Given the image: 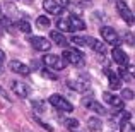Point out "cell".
Returning <instances> with one entry per match:
<instances>
[{"label": "cell", "instance_id": "obj_35", "mask_svg": "<svg viewBox=\"0 0 135 132\" xmlns=\"http://www.w3.org/2000/svg\"><path fill=\"white\" fill-rule=\"evenodd\" d=\"M27 2H33V0H27Z\"/></svg>", "mask_w": 135, "mask_h": 132}, {"label": "cell", "instance_id": "obj_12", "mask_svg": "<svg viewBox=\"0 0 135 132\" xmlns=\"http://www.w3.org/2000/svg\"><path fill=\"white\" fill-rule=\"evenodd\" d=\"M84 105H86L89 110H92V112H96L98 115H106V108L101 105V103L94 101L92 98H86V99H84Z\"/></svg>", "mask_w": 135, "mask_h": 132}, {"label": "cell", "instance_id": "obj_16", "mask_svg": "<svg viewBox=\"0 0 135 132\" xmlns=\"http://www.w3.org/2000/svg\"><path fill=\"white\" fill-rule=\"evenodd\" d=\"M50 38H51V41L55 45H58V46H62V48H65L67 45H69V41H67V38L63 36L60 31H51L50 33Z\"/></svg>", "mask_w": 135, "mask_h": 132}, {"label": "cell", "instance_id": "obj_30", "mask_svg": "<svg viewBox=\"0 0 135 132\" xmlns=\"http://www.w3.org/2000/svg\"><path fill=\"white\" fill-rule=\"evenodd\" d=\"M123 38L127 40V43H128V45H133V38H132V33H130V31H128V33H125V36H123Z\"/></svg>", "mask_w": 135, "mask_h": 132}, {"label": "cell", "instance_id": "obj_18", "mask_svg": "<svg viewBox=\"0 0 135 132\" xmlns=\"http://www.w3.org/2000/svg\"><path fill=\"white\" fill-rule=\"evenodd\" d=\"M101 127H103V122L98 117H91V119L87 120V129L89 130H101Z\"/></svg>", "mask_w": 135, "mask_h": 132}, {"label": "cell", "instance_id": "obj_29", "mask_svg": "<svg viewBox=\"0 0 135 132\" xmlns=\"http://www.w3.org/2000/svg\"><path fill=\"white\" fill-rule=\"evenodd\" d=\"M41 76L48 77V79H53V81L56 79V76H55V74H50V70H48V69H43V70H41Z\"/></svg>", "mask_w": 135, "mask_h": 132}, {"label": "cell", "instance_id": "obj_2", "mask_svg": "<svg viewBox=\"0 0 135 132\" xmlns=\"http://www.w3.org/2000/svg\"><path fill=\"white\" fill-rule=\"evenodd\" d=\"M62 58L65 60L67 63H72V65L79 67V65H84V55L79 52V50H74V48H65L62 53Z\"/></svg>", "mask_w": 135, "mask_h": 132}, {"label": "cell", "instance_id": "obj_10", "mask_svg": "<svg viewBox=\"0 0 135 132\" xmlns=\"http://www.w3.org/2000/svg\"><path fill=\"white\" fill-rule=\"evenodd\" d=\"M104 74H106V77L109 79V88H111V89H120V88H122V79L118 77V74H116L115 70H111L109 67H106Z\"/></svg>", "mask_w": 135, "mask_h": 132}, {"label": "cell", "instance_id": "obj_17", "mask_svg": "<svg viewBox=\"0 0 135 132\" xmlns=\"http://www.w3.org/2000/svg\"><path fill=\"white\" fill-rule=\"evenodd\" d=\"M67 86L72 88L74 91H79V93H86V91H89V84H87V83H82V81H79V79H75V81H69V83H67Z\"/></svg>", "mask_w": 135, "mask_h": 132}, {"label": "cell", "instance_id": "obj_20", "mask_svg": "<svg viewBox=\"0 0 135 132\" xmlns=\"http://www.w3.org/2000/svg\"><path fill=\"white\" fill-rule=\"evenodd\" d=\"M16 28H19V29L22 31V33H26V34L31 33V24L27 22L26 19H19V21L16 22Z\"/></svg>", "mask_w": 135, "mask_h": 132}, {"label": "cell", "instance_id": "obj_14", "mask_svg": "<svg viewBox=\"0 0 135 132\" xmlns=\"http://www.w3.org/2000/svg\"><path fill=\"white\" fill-rule=\"evenodd\" d=\"M69 21H70V31H84L86 29V22L80 19L79 16H69Z\"/></svg>", "mask_w": 135, "mask_h": 132}, {"label": "cell", "instance_id": "obj_25", "mask_svg": "<svg viewBox=\"0 0 135 132\" xmlns=\"http://www.w3.org/2000/svg\"><path fill=\"white\" fill-rule=\"evenodd\" d=\"M70 41H72V43H75V45H79V46H86L87 45L86 36H72V38H70Z\"/></svg>", "mask_w": 135, "mask_h": 132}, {"label": "cell", "instance_id": "obj_33", "mask_svg": "<svg viewBox=\"0 0 135 132\" xmlns=\"http://www.w3.org/2000/svg\"><path fill=\"white\" fill-rule=\"evenodd\" d=\"M69 2H70V0H62V3H60V5L65 7V5H69Z\"/></svg>", "mask_w": 135, "mask_h": 132}, {"label": "cell", "instance_id": "obj_1", "mask_svg": "<svg viewBox=\"0 0 135 132\" xmlns=\"http://www.w3.org/2000/svg\"><path fill=\"white\" fill-rule=\"evenodd\" d=\"M48 101H50V105H51L53 108H56L58 112H72L74 110V105L62 94H51L48 98Z\"/></svg>", "mask_w": 135, "mask_h": 132}, {"label": "cell", "instance_id": "obj_36", "mask_svg": "<svg viewBox=\"0 0 135 132\" xmlns=\"http://www.w3.org/2000/svg\"><path fill=\"white\" fill-rule=\"evenodd\" d=\"M75 132H77V130H75Z\"/></svg>", "mask_w": 135, "mask_h": 132}, {"label": "cell", "instance_id": "obj_6", "mask_svg": "<svg viewBox=\"0 0 135 132\" xmlns=\"http://www.w3.org/2000/svg\"><path fill=\"white\" fill-rule=\"evenodd\" d=\"M29 45H33V48L38 52H48L51 48V41L45 36H29Z\"/></svg>", "mask_w": 135, "mask_h": 132}, {"label": "cell", "instance_id": "obj_8", "mask_svg": "<svg viewBox=\"0 0 135 132\" xmlns=\"http://www.w3.org/2000/svg\"><path fill=\"white\" fill-rule=\"evenodd\" d=\"M10 88H12V91L16 93L19 98H27V96L31 94V88L27 86L26 83H21V81H12V83H10Z\"/></svg>", "mask_w": 135, "mask_h": 132}, {"label": "cell", "instance_id": "obj_19", "mask_svg": "<svg viewBox=\"0 0 135 132\" xmlns=\"http://www.w3.org/2000/svg\"><path fill=\"white\" fill-rule=\"evenodd\" d=\"M56 28H58L60 31H70V21H69V17H60V19L56 21Z\"/></svg>", "mask_w": 135, "mask_h": 132}, {"label": "cell", "instance_id": "obj_4", "mask_svg": "<svg viewBox=\"0 0 135 132\" xmlns=\"http://www.w3.org/2000/svg\"><path fill=\"white\" fill-rule=\"evenodd\" d=\"M43 63L48 67V69H53V70H62V69H65V65H67L65 60H63L60 55H55V53L45 55L43 57Z\"/></svg>", "mask_w": 135, "mask_h": 132}, {"label": "cell", "instance_id": "obj_32", "mask_svg": "<svg viewBox=\"0 0 135 132\" xmlns=\"http://www.w3.org/2000/svg\"><path fill=\"white\" fill-rule=\"evenodd\" d=\"M0 94H2V96H3V98H5V99H9V96H7V93H5V91H3V89H2V88H0Z\"/></svg>", "mask_w": 135, "mask_h": 132}, {"label": "cell", "instance_id": "obj_34", "mask_svg": "<svg viewBox=\"0 0 135 132\" xmlns=\"http://www.w3.org/2000/svg\"><path fill=\"white\" fill-rule=\"evenodd\" d=\"M2 33H3V29H2V28H0V36H2Z\"/></svg>", "mask_w": 135, "mask_h": 132}, {"label": "cell", "instance_id": "obj_3", "mask_svg": "<svg viewBox=\"0 0 135 132\" xmlns=\"http://www.w3.org/2000/svg\"><path fill=\"white\" fill-rule=\"evenodd\" d=\"M101 36H103V40H104V43L111 45L113 48L122 43V38H120V34L116 33L113 28H109V26H103V28H101Z\"/></svg>", "mask_w": 135, "mask_h": 132}, {"label": "cell", "instance_id": "obj_15", "mask_svg": "<svg viewBox=\"0 0 135 132\" xmlns=\"http://www.w3.org/2000/svg\"><path fill=\"white\" fill-rule=\"evenodd\" d=\"M86 40H87V45L91 46L94 52H98V53H101V55H104L106 53V45L103 43V41H99V40H94V38H89V36H86Z\"/></svg>", "mask_w": 135, "mask_h": 132}, {"label": "cell", "instance_id": "obj_11", "mask_svg": "<svg viewBox=\"0 0 135 132\" xmlns=\"http://www.w3.org/2000/svg\"><path fill=\"white\" fill-rule=\"evenodd\" d=\"M10 70L16 74H21V76H29V67L26 65V63L19 62V60H12V62L9 63Z\"/></svg>", "mask_w": 135, "mask_h": 132}, {"label": "cell", "instance_id": "obj_5", "mask_svg": "<svg viewBox=\"0 0 135 132\" xmlns=\"http://www.w3.org/2000/svg\"><path fill=\"white\" fill-rule=\"evenodd\" d=\"M116 10H118V14L123 17V21H125L128 26H133L135 17H133V12L130 10V7L127 5V2H123V0H118V2H116Z\"/></svg>", "mask_w": 135, "mask_h": 132}, {"label": "cell", "instance_id": "obj_23", "mask_svg": "<svg viewBox=\"0 0 135 132\" xmlns=\"http://www.w3.org/2000/svg\"><path fill=\"white\" fill-rule=\"evenodd\" d=\"M65 125H67V129H70L72 132H75L77 127H79V120H75V119H65Z\"/></svg>", "mask_w": 135, "mask_h": 132}, {"label": "cell", "instance_id": "obj_24", "mask_svg": "<svg viewBox=\"0 0 135 132\" xmlns=\"http://www.w3.org/2000/svg\"><path fill=\"white\" fill-rule=\"evenodd\" d=\"M120 129H122V132H135V127L132 125V122H130V120L122 122V124H120Z\"/></svg>", "mask_w": 135, "mask_h": 132}, {"label": "cell", "instance_id": "obj_21", "mask_svg": "<svg viewBox=\"0 0 135 132\" xmlns=\"http://www.w3.org/2000/svg\"><path fill=\"white\" fill-rule=\"evenodd\" d=\"M14 24H12V21L9 19V16H5V14L0 10V28H5V29H10Z\"/></svg>", "mask_w": 135, "mask_h": 132}, {"label": "cell", "instance_id": "obj_13", "mask_svg": "<svg viewBox=\"0 0 135 132\" xmlns=\"http://www.w3.org/2000/svg\"><path fill=\"white\" fill-rule=\"evenodd\" d=\"M103 99H104L108 105H111V106H115V108H122L123 106V99L120 98V96H115V94H111V93H103Z\"/></svg>", "mask_w": 135, "mask_h": 132}, {"label": "cell", "instance_id": "obj_7", "mask_svg": "<svg viewBox=\"0 0 135 132\" xmlns=\"http://www.w3.org/2000/svg\"><path fill=\"white\" fill-rule=\"evenodd\" d=\"M111 58H113V62L118 63L120 67H127L128 65V55H127L120 46H115V48L111 50Z\"/></svg>", "mask_w": 135, "mask_h": 132}, {"label": "cell", "instance_id": "obj_27", "mask_svg": "<svg viewBox=\"0 0 135 132\" xmlns=\"http://www.w3.org/2000/svg\"><path fill=\"white\" fill-rule=\"evenodd\" d=\"M36 122H38V124H41V125H43V127H45V129H46V130H48V132H53V127H51V125H50V124H46V122H45V120H41V119H40V117H36Z\"/></svg>", "mask_w": 135, "mask_h": 132}, {"label": "cell", "instance_id": "obj_26", "mask_svg": "<svg viewBox=\"0 0 135 132\" xmlns=\"http://www.w3.org/2000/svg\"><path fill=\"white\" fill-rule=\"evenodd\" d=\"M122 99H133V91L132 89H123L122 91Z\"/></svg>", "mask_w": 135, "mask_h": 132}, {"label": "cell", "instance_id": "obj_28", "mask_svg": "<svg viewBox=\"0 0 135 132\" xmlns=\"http://www.w3.org/2000/svg\"><path fill=\"white\" fill-rule=\"evenodd\" d=\"M33 106H34V108H40L41 110V112H43V110H45V101H41V99H40V101H36V99H33Z\"/></svg>", "mask_w": 135, "mask_h": 132}, {"label": "cell", "instance_id": "obj_9", "mask_svg": "<svg viewBox=\"0 0 135 132\" xmlns=\"http://www.w3.org/2000/svg\"><path fill=\"white\" fill-rule=\"evenodd\" d=\"M43 9L51 16H60L63 12V7L56 0H43Z\"/></svg>", "mask_w": 135, "mask_h": 132}, {"label": "cell", "instance_id": "obj_31", "mask_svg": "<svg viewBox=\"0 0 135 132\" xmlns=\"http://www.w3.org/2000/svg\"><path fill=\"white\" fill-rule=\"evenodd\" d=\"M3 62H5V52L0 48V63H3Z\"/></svg>", "mask_w": 135, "mask_h": 132}, {"label": "cell", "instance_id": "obj_22", "mask_svg": "<svg viewBox=\"0 0 135 132\" xmlns=\"http://www.w3.org/2000/svg\"><path fill=\"white\" fill-rule=\"evenodd\" d=\"M50 24H51V21H50L46 16H40L36 19V26L38 28H50Z\"/></svg>", "mask_w": 135, "mask_h": 132}]
</instances>
